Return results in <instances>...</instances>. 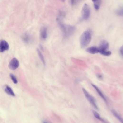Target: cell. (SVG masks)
<instances>
[{
    "label": "cell",
    "mask_w": 123,
    "mask_h": 123,
    "mask_svg": "<svg viewBox=\"0 0 123 123\" xmlns=\"http://www.w3.org/2000/svg\"><path fill=\"white\" fill-rule=\"evenodd\" d=\"M59 26L64 37H68L73 34L76 31V28L73 26L66 25L58 20Z\"/></svg>",
    "instance_id": "1"
},
{
    "label": "cell",
    "mask_w": 123,
    "mask_h": 123,
    "mask_svg": "<svg viewBox=\"0 0 123 123\" xmlns=\"http://www.w3.org/2000/svg\"><path fill=\"white\" fill-rule=\"evenodd\" d=\"M92 39L91 34L90 31L87 30L83 33L80 39V46L82 48L86 47L91 42Z\"/></svg>",
    "instance_id": "2"
},
{
    "label": "cell",
    "mask_w": 123,
    "mask_h": 123,
    "mask_svg": "<svg viewBox=\"0 0 123 123\" xmlns=\"http://www.w3.org/2000/svg\"><path fill=\"white\" fill-rule=\"evenodd\" d=\"M82 91L85 95V96L86 98L89 102L90 103L92 106L96 109H98V107L96 104V101L95 99L94 98L93 96L91 95L86 90L83 88Z\"/></svg>",
    "instance_id": "3"
},
{
    "label": "cell",
    "mask_w": 123,
    "mask_h": 123,
    "mask_svg": "<svg viewBox=\"0 0 123 123\" xmlns=\"http://www.w3.org/2000/svg\"><path fill=\"white\" fill-rule=\"evenodd\" d=\"M91 9L89 5L87 4L83 5L82 8V15L83 19L84 20H87L90 16Z\"/></svg>",
    "instance_id": "4"
},
{
    "label": "cell",
    "mask_w": 123,
    "mask_h": 123,
    "mask_svg": "<svg viewBox=\"0 0 123 123\" xmlns=\"http://www.w3.org/2000/svg\"><path fill=\"white\" fill-rule=\"evenodd\" d=\"M19 65L20 63L19 60L16 58H14L11 60L9 63L8 67L11 70H16L19 67Z\"/></svg>",
    "instance_id": "5"
},
{
    "label": "cell",
    "mask_w": 123,
    "mask_h": 123,
    "mask_svg": "<svg viewBox=\"0 0 123 123\" xmlns=\"http://www.w3.org/2000/svg\"><path fill=\"white\" fill-rule=\"evenodd\" d=\"M109 44L106 40H103L101 41L99 44L100 51H108L109 48Z\"/></svg>",
    "instance_id": "6"
},
{
    "label": "cell",
    "mask_w": 123,
    "mask_h": 123,
    "mask_svg": "<svg viewBox=\"0 0 123 123\" xmlns=\"http://www.w3.org/2000/svg\"><path fill=\"white\" fill-rule=\"evenodd\" d=\"M9 48V45L6 41L2 40L0 42V51L3 52L5 51L8 50Z\"/></svg>",
    "instance_id": "7"
},
{
    "label": "cell",
    "mask_w": 123,
    "mask_h": 123,
    "mask_svg": "<svg viewBox=\"0 0 123 123\" xmlns=\"http://www.w3.org/2000/svg\"><path fill=\"white\" fill-rule=\"evenodd\" d=\"M86 51L88 52L91 54H94L96 53H98L100 52L99 47L96 46H92L89 47L86 50Z\"/></svg>",
    "instance_id": "8"
},
{
    "label": "cell",
    "mask_w": 123,
    "mask_h": 123,
    "mask_svg": "<svg viewBox=\"0 0 123 123\" xmlns=\"http://www.w3.org/2000/svg\"><path fill=\"white\" fill-rule=\"evenodd\" d=\"M48 35L47 29L46 27L42 28L40 32V37L43 40H45L47 38Z\"/></svg>",
    "instance_id": "9"
},
{
    "label": "cell",
    "mask_w": 123,
    "mask_h": 123,
    "mask_svg": "<svg viewBox=\"0 0 123 123\" xmlns=\"http://www.w3.org/2000/svg\"><path fill=\"white\" fill-rule=\"evenodd\" d=\"M91 85L95 89V90L96 91L98 92V94L100 96L101 98L104 100V101L105 102H107V99H106L105 96L102 93L101 91L100 90V89H99L97 86H96V85H94V84H92Z\"/></svg>",
    "instance_id": "10"
},
{
    "label": "cell",
    "mask_w": 123,
    "mask_h": 123,
    "mask_svg": "<svg viewBox=\"0 0 123 123\" xmlns=\"http://www.w3.org/2000/svg\"><path fill=\"white\" fill-rule=\"evenodd\" d=\"M92 112H93V114H94L95 117L96 119L101 121L103 123H107L106 122V121H105L104 119H103V118H101L100 116V114H99L96 111H94V110H93V111H92Z\"/></svg>",
    "instance_id": "11"
},
{
    "label": "cell",
    "mask_w": 123,
    "mask_h": 123,
    "mask_svg": "<svg viewBox=\"0 0 123 123\" xmlns=\"http://www.w3.org/2000/svg\"><path fill=\"white\" fill-rule=\"evenodd\" d=\"M112 112L113 114L117 119H118L119 121H120L121 123H123V118H122L120 115H119L118 113L115 111V110H112Z\"/></svg>",
    "instance_id": "12"
},
{
    "label": "cell",
    "mask_w": 123,
    "mask_h": 123,
    "mask_svg": "<svg viewBox=\"0 0 123 123\" xmlns=\"http://www.w3.org/2000/svg\"><path fill=\"white\" fill-rule=\"evenodd\" d=\"M5 91V92L8 95H9L13 96H15V94L14 93L12 89L9 86H6Z\"/></svg>",
    "instance_id": "13"
},
{
    "label": "cell",
    "mask_w": 123,
    "mask_h": 123,
    "mask_svg": "<svg viewBox=\"0 0 123 123\" xmlns=\"http://www.w3.org/2000/svg\"><path fill=\"white\" fill-rule=\"evenodd\" d=\"M94 7L96 10H98L100 7V5L101 4V1L100 0H92Z\"/></svg>",
    "instance_id": "14"
},
{
    "label": "cell",
    "mask_w": 123,
    "mask_h": 123,
    "mask_svg": "<svg viewBox=\"0 0 123 123\" xmlns=\"http://www.w3.org/2000/svg\"><path fill=\"white\" fill-rule=\"evenodd\" d=\"M23 38L26 43H29L31 41V37L28 34H25L23 35Z\"/></svg>",
    "instance_id": "15"
},
{
    "label": "cell",
    "mask_w": 123,
    "mask_h": 123,
    "mask_svg": "<svg viewBox=\"0 0 123 123\" xmlns=\"http://www.w3.org/2000/svg\"><path fill=\"white\" fill-rule=\"evenodd\" d=\"M37 51L38 53V54L39 58H40V59L41 60L42 62V63H43V64L44 65H45V59H44V57L43 54H42V53L41 52V51H40L39 50V49H37Z\"/></svg>",
    "instance_id": "16"
},
{
    "label": "cell",
    "mask_w": 123,
    "mask_h": 123,
    "mask_svg": "<svg viewBox=\"0 0 123 123\" xmlns=\"http://www.w3.org/2000/svg\"><path fill=\"white\" fill-rule=\"evenodd\" d=\"M116 14L120 16H123V6L120 7L117 9L116 11Z\"/></svg>",
    "instance_id": "17"
},
{
    "label": "cell",
    "mask_w": 123,
    "mask_h": 123,
    "mask_svg": "<svg viewBox=\"0 0 123 123\" xmlns=\"http://www.w3.org/2000/svg\"><path fill=\"white\" fill-rule=\"evenodd\" d=\"M99 53L101 55L105 56H109L112 54L111 51H101Z\"/></svg>",
    "instance_id": "18"
},
{
    "label": "cell",
    "mask_w": 123,
    "mask_h": 123,
    "mask_svg": "<svg viewBox=\"0 0 123 123\" xmlns=\"http://www.w3.org/2000/svg\"><path fill=\"white\" fill-rule=\"evenodd\" d=\"M10 77H11V79L12 80V81L15 84H16L18 82L16 78V77L14 76V74H10Z\"/></svg>",
    "instance_id": "19"
},
{
    "label": "cell",
    "mask_w": 123,
    "mask_h": 123,
    "mask_svg": "<svg viewBox=\"0 0 123 123\" xmlns=\"http://www.w3.org/2000/svg\"><path fill=\"white\" fill-rule=\"evenodd\" d=\"M119 52H120V54L121 56L123 57V45L120 48Z\"/></svg>",
    "instance_id": "20"
},
{
    "label": "cell",
    "mask_w": 123,
    "mask_h": 123,
    "mask_svg": "<svg viewBox=\"0 0 123 123\" xmlns=\"http://www.w3.org/2000/svg\"><path fill=\"white\" fill-rule=\"evenodd\" d=\"M43 123H51V122L48 121H44L43 122Z\"/></svg>",
    "instance_id": "21"
}]
</instances>
